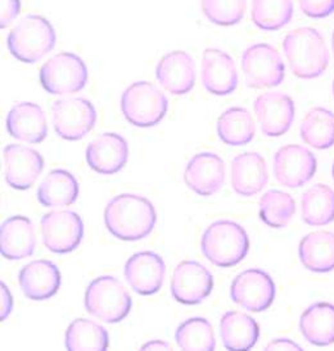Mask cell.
<instances>
[{
	"mask_svg": "<svg viewBox=\"0 0 334 351\" xmlns=\"http://www.w3.org/2000/svg\"><path fill=\"white\" fill-rule=\"evenodd\" d=\"M157 212L147 199L123 193L111 199L105 208V225L111 235L124 242H137L153 231Z\"/></svg>",
	"mask_w": 334,
	"mask_h": 351,
	"instance_id": "obj_1",
	"label": "cell"
},
{
	"mask_svg": "<svg viewBox=\"0 0 334 351\" xmlns=\"http://www.w3.org/2000/svg\"><path fill=\"white\" fill-rule=\"evenodd\" d=\"M283 53L291 72L306 80L321 76L331 62L325 40L313 27L291 30L283 40Z\"/></svg>",
	"mask_w": 334,
	"mask_h": 351,
	"instance_id": "obj_2",
	"label": "cell"
},
{
	"mask_svg": "<svg viewBox=\"0 0 334 351\" xmlns=\"http://www.w3.org/2000/svg\"><path fill=\"white\" fill-rule=\"evenodd\" d=\"M201 250L215 267L238 265L250 251V238L239 223L221 219L212 223L201 238Z\"/></svg>",
	"mask_w": 334,
	"mask_h": 351,
	"instance_id": "obj_3",
	"label": "cell"
},
{
	"mask_svg": "<svg viewBox=\"0 0 334 351\" xmlns=\"http://www.w3.org/2000/svg\"><path fill=\"white\" fill-rule=\"evenodd\" d=\"M56 33L50 21L40 14H29L10 32V53L23 63L34 64L53 51Z\"/></svg>",
	"mask_w": 334,
	"mask_h": 351,
	"instance_id": "obj_4",
	"label": "cell"
},
{
	"mask_svg": "<svg viewBox=\"0 0 334 351\" xmlns=\"http://www.w3.org/2000/svg\"><path fill=\"white\" fill-rule=\"evenodd\" d=\"M85 308L107 324H118L132 308V298L126 286L111 276L98 277L85 293Z\"/></svg>",
	"mask_w": 334,
	"mask_h": 351,
	"instance_id": "obj_5",
	"label": "cell"
},
{
	"mask_svg": "<svg viewBox=\"0 0 334 351\" xmlns=\"http://www.w3.org/2000/svg\"><path fill=\"white\" fill-rule=\"evenodd\" d=\"M121 112L134 127L157 125L169 110V99L154 84L134 82L121 95Z\"/></svg>",
	"mask_w": 334,
	"mask_h": 351,
	"instance_id": "obj_6",
	"label": "cell"
},
{
	"mask_svg": "<svg viewBox=\"0 0 334 351\" xmlns=\"http://www.w3.org/2000/svg\"><path fill=\"white\" fill-rule=\"evenodd\" d=\"M40 82L49 95H75L88 82V68L79 55L60 53L42 66Z\"/></svg>",
	"mask_w": 334,
	"mask_h": 351,
	"instance_id": "obj_7",
	"label": "cell"
},
{
	"mask_svg": "<svg viewBox=\"0 0 334 351\" xmlns=\"http://www.w3.org/2000/svg\"><path fill=\"white\" fill-rule=\"evenodd\" d=\"M241 69L248 88H273L285 80V63L282 56L267 43L250 46L241 56Z\"/></svg>",
	"mask_w": 334,
	"mask_h": 351,
	"instance_id": "obj_8",
	"label": "cell"
},
{
	"mask_svg": "<svg viewBox=\"0 0 334 351\" xmlns=\"http://www.w3.org/2000/svg\"><path fill=\"white\" fill-rule=\"evenodd\" d=\"M51 111L56 135L68 141L81 140L93 130L97 122L93 104L82 97L60 98L53 102Z\"/></svg>",
	"mask_w": 334,
	"mask_h": 351,
	"instance_id": "obj_9",
	"label": "cell"
},
{
	"mask_svg": "<svg viewBox=\"0 0 334 351\" xmlns=\"http://www.w3.org/2000/svg\"><path fill=\"white\" fill-rule=\"evenodd\" d=\"M40 231L45 247L53 254L75 251L84 238V222L72 210H53L42 217Z\"/></svg>",
	"mask_w": 334,
	"mask_h": 351,
	"instance_id": "obj_10",
	"label": "cell"
},
{
	"mask_svg": "<svg viewBox=\"0 0 334 351\" xmlns=\"http://www.w3.org/2000/svg\"><path fill=\"white\" fill-rule=\"evenodd\" d=\"M230 295L232 302L244 310L263 312L274 302L276 285L267 271L247 269L234 278Z\"/></svg>",
	"mask_w": 334,
	"mask_h": 351,
	"instance_id": "obj_11",
	"label": "cell"
},
{
	"mask_svg": "<svg viewBox=\"0 0 334 351\" xmlns=\"http://www.w3.org/2000/svg\"><path fill=\"white\" fill-rule=\"evenodd\" d=\"M213 286L212 273L199 261H182L173 271L171 294L180 304H200L212 294Z\"/></svg>",
	"mask_w": 334,
	"mask_h": 351,
	"instance_id": "obj_12",
	"label": "cell"
},
{
	"mask_svg": "<svg viewBox=\"0 0 334 351\" xmlns=\"http://www.w3.org/2000/svg\"><path fill=\"white\" fill-rule=\"evenodd\" d=\"M315 154L302 145H285L274 154L273 170L277 182L287 189H299L316 173Z\"/></svg>",
	"mask_w": 334,
	"mask_h": 351,
	"instance_id": "obj_13",
	"label": "cell"
},
{
	"mask_svg": "<svg viewBox=\"0 0 334 351\" xmlns=\"http://www.w3.org/2000/svg\"><path fill=\"white\" fill-rule=\"evenodd\" d=\"M254 110L261 132L267 137L285 135L294 122V101L290 95L281 92L259 95L254 101Z\"/></svg>",
	"mask_w": 334,
	"mask_h": 351,
	"instance_id": "obj_14",
	"label": "cell"
},
{
	"mask_svg": "<svg viewBox=\"0 0 334 351\" xmlns=\"http://www.w3.org/2000/svg\"><path fill=\"white\" fill-rule=\"evenodd\" d=\"M3 157L5 182L11 189L17 191L30 189L45 167L40 152L29 147L17 144L7 145L3 152Z\"/></svg>",
	"mask_w": 334,
	"mask_h": 351,
	"instance_id": "obj_15",
	"label": "cell"
},
{
	"mask_svg": "<svg viewBox=\"0 0 334 351\" xmlns=\"http://www.w3.org/2000/svg\"><path fill=\"white\" fill-rule=\"evenodd\" d=\"M201 82L214 95H231L238 88V71L234 59L218 49H206L201 60Z\"/></svg>",
	"mask_w": 334,
	"mask_h": 351,
	"instance_id": "obj_16",
	"label": "cell"
},
{
	"mask_svg": "<svg viewBox=\"0 0 334 351\" xmlns=\"http://www.w3.org/2000/svg\"><path fill=\"white\" fill-rule=\"evenodd\" d=\"M166 274L163 258L152 251H143L130 257L124 267L128 285L140 295H153L160 291Z\"/></svg>",
	"mask_w": 334,
	"mask_h": 351,
	"instance_id": "obj_17",
	"label": "cell"
},
{
	"mask_svg": "<svg viewBox=\"0 0 334 351\" xmlns=\"http://www.w3.org/2000/svg\"><path fill=\"white\" fill-rule=\"evenodd\" d=\"M224 160L209 152L192 157L184 170V182L188 189L200 196H212L222 189L225 183Z\"/></svg>",
	"mask_w": 334,
	"mask_h": 351,
	"instance_id": "obj_18",
	"label": "cell"
},
{
	"mask_svg": "<svg viewBox=\"0 0 334 351\" xmlns=\"http://www.w3.org/2000/svg\"><path fill=\"white\" fill-rule=\"evenodd\" d=\"M128 143L123 136L107 132L98 136L86 148V162L95 173L112 176L128 161Z\"/></svg>",
	"mask_w": 334,
	"mask_h": 351,
	"instance_id": "obj_19",
	"label": "cell"
},
{
	"mask_svg": "<svg viewBox=\"0 0 334 351\" xmlns=\"http://www.w3.org/2000/svg\"><path fill=\"white\" fill-rule=\"evenodd\" d=\"M160 86L174 95L189 93L196 82V66L186 51H171L163 55L156 68Z\"/></svg>",
	"mask_w": 334,
	"mask_h": 351,
	"instance_id": "obj_20",
	"label": "cell"
},
{
	"mask_svg": "<svg viewBox=\"0 0 334 351\" xmlns=\"http://www.w3.org/2000/svg\"><path fill=\"white\" fill-rule=\"evenodd\" d=\"M19 284L25 297L32 300H46L58 293L62 276L53 261L34 260L20 270Z\"/></svg>",
	"mask_w": 334,
	"mask_h": 351,
	"instance_id": "obj_21",
	"label": "cell"
},
{
	"mask_svg": "<svg viewBox=\"0 0 334 351\" xmlns=\"http://www.w3.org/2000/svg\"><path fill=\"white\" fill-rule=\"evenodd\" d=\"M7 131L16 140L40 144L47 136L46 114L33 102L16 104L7 115Z\"/></svg>",
	"mask_w": 334,
	"mask_h": 351,
	"instance_id": "obj_22",
	"label": "cell"
},
{
	"mask_svg": "<svg viewBox=\"0 0 334 351\" xmlns=\"http://www.w3.org/2000/svg\"><path fill=\"white\" fill-rule=\"evenodd\" d=\"M269 180L267 162L256 152L237 156L231 162V186L241 196H254L265 189Z\"/></svg>",
	"mask_w": 334,
	"mask_h": 351,
	"instance_id": "obj_23",
	"label": "cell"
},
{
	"mask_svg": "<svg viewBox=\"0 0 334 351\" xmlns=\"http://www.w3.org/2000/svg\"><path fill=\"white\" fill-rule=\"evenodd\" d=\"M36 250L33 222L24 216L10 217L0 228V252L8 260H23Z\"/></svg>",
	"mask_w": 334,
	"mask_h": 351,
	"instance_id": "obj_24",
	"label": "cell"
},
{
	"mask_svg": "<svg viewBox=\"0 0 334 351\" xmlns=\"http://www.w3.org/2000/svg\"><path fill=\"white\" fill-rule=\"evenodd\" d=\"M221 339L228 350H250L260 337V328L250 315L228 311L219 324Z\"/></svg>",
	"mask_w": 334,
	"mask_h": 351,
	"instance_id": "obj_25",
	"label": "cell"
},
{
	"mask_svg": "<svg viewBox=\"0 0 334 351\" xmlns=\"http://www.w3.org/2000/svg\"><path fill=\"white\" fill-rule=\"evenodd\" d=\"M299 328L303 337L315 346L334 343V304L319 302L308 307L300 316Z\"/></svg>",
	"mask_w": 334,
	"mask_h": 351,
	"instance_id": "obj_26",
	"label": "cell"
},
{
	"mask_svg": "<svg viewBox=\"0 0 334 351\" xmlns=\"http://www.w3.org/2000/svg\"><path fill=\"white\" fill-rule=\"evenodd\" d=\"M299 257L305 268L313 273L334 270V234L315 231L306 235L299 244Z\"/></svg>",
	"mask_w": 334,
	"mask_h": 351,
	"instance_id": "obj_27",
	"label": "cell"
},
{
	"mask_svg": "<svg viewBox=\"0 0 334 351\" xmlns=\"http://www.w3.org/2000/svg\"><path fill=\"white\" fill-rule=\"evenodd\" d=\"M38 202L46 208L72 205L79 197V183L67 170L50 171L37 191Z\"/></svg>",
	"mask_w": 334,
	"mask_h": 351,
	"instance_id": "obj_28",
	"label": "cell"
},
{
	"mask_svg": "<svg viewBox=\"0 0 334 351\" xmlns=\"http://www.w3.org/2000/svg\"><path fill=\"white\" fill-rule=\"evenodd\" d=\"M256 127L251 112L244 108H228L217 122V134L230 147H243L254 140Z\"/></svg>",
	"mask_w": 334,
	"mask_h": 351,
	"instance_id": "obj_29",
	"label": "cell"
},
{
	"mask_svg": "<svg viewBox=\"0 0 334 351\" xmlns=\"http://www.w3.org/2000/svg\"><path fill=\"white\" fill-rule=\"evenodd\" d=\"M300 137L312 148L325 150L334 145V112L324 108H311L300 124Z\"/></svg>",
	"mask_w": 334,
	"mask_h": 351,
	"instance_id": "obj_30",
	"label": "cell"
},
{
	"mask_svg": "<svg viewBox=\"0 0 334 351\" xmlns=\"http://www.w3.org/2000/svg\"><path fill=\"white\" fill-rule=\"evenodd\" d=\"M302 218L309 226H324L334 221V191L316 184L302 196Z\"/></svg>",
	"mask_w": 334,
	"mask_h": 351,
	"instance_id": "obj_31",
	"label": "cell"
},
{
	"mask_svg": "<svg viewBox=\"0 0 334 351\" xmlns=\"http://www.w3.org/2000/svg\"><path fill=\"white\" fill-rule=\"evenodd\" d=\"M66 348L69 351H105L108 333L102 325L88 319H76L66 332Z\"/></svg>",
	"mask_w": 334,
	"mask_h": 351,
	"instance_id": "obj_32",
	"label": "cell"
},
{
	"mask_svg": "<svg viewBox=\"0 0 334 351\" xmlns=\"http://www.w3.org/2000/svg\"><path fill=\"white\" fill-rule=\"evenodd\" d=\"M293 14V0H252V21L261 30H280L291 21Z\"/></svg>",
	"mask_w": 334,
	"mask_h": 351,
	"instance_id": "obj_33",
	"label": "cell"
},
{
	"mask_svg": "<svg viewBox=\"0 0 334 351\" xmlns=\"http://www.w3.org/2000/svg\"><path fill=\"white\" fill-rule=\"evenodd\" d=\"M260 218L273 229L286 228L294 217L296 205L291 195L270 189L260 199Z\"/></svg>",
	"mask_w": 334,
	"mask_h": 351,
	"instance_id": "obj_34",
	"label": "cell"
},
{
	"mask_svg": "<svg viewBox=\"0 0 334 351\" xmlns=\"http://www.w3.org/2000/svg\"><path fill=\"white\" fill-rule=\"evenodd\" d=\"M175 341L184 351H213L215 349L213 326L204 317H192L183 322L175 332Z\"/></svg>",
	"mask_w": 334,
	"mask_h": 351,
	"instance_id": "obj_35",
	"label": "cell"
},
{
	"mask_svg": "<svg viewBox=\"0 0 334 351\" xmlns=\"http://www.w3.org/2000/svg\"><path fill=\"white\" fill-rule=\"evenodd\" d=\"M247 8V0H201V11L205 17L219 27L239 24Z\"/></svg>",
	"mask_w": 334,
	"mask_h": 351,
	"instance_id": "obj_36",
	"label": "cell"
},
{
	"mask_svg": "<svg viewBox=\"0 0 334 351\" xmlns=\"http://www.w3.org/2000/svg\"><path fill=\"white\" fill-rule=\"evenodd\" d=\"M302 12L312 19H324L334 12V0H298Z\"/></svg>",
	"mask_w": 334,
	"mask_h": 351,
	"instance_id": "obj_37",
	"label": "cell"
},
{
	"mask_svg": "<svg viewBox=\"0 0 334 351\" xmlns=\"http://www.w3.org/2000/svg\"><path fill=\"white\" fill-rule=\"evenodd\" d=\"M1 12H0V27L5 29L20 14L21 3L20 0H0Z\"/></svg>",
	"mask_w": 334,
	"mask_h": 351,
	"instance_id": "obj_38",
	"label": "cell"
},
{
	"mask_svg": "<svg viewBox=\"0 0 334 351\" xmlns=\"http://www.w3.org/2000/svg\"><path fill=\"white\" fill-rule=\"evenodd\" d=\"M267 351L276 350H302V348L299 345H296L294 341L287 339V338H278V339H273L267 343Z\"/></svg>",
	"mask_w": 334,
	"mask_h": 351,
	"instance_id": "obj_39",
	"label": "cell"
},
{
	"mask_svg": "<svg viewBox=\"0 0 334 351\" xmlns=\"http://www.w3.org/2000/svg\"><path fill=\"white\" fill-rule=\"evenodd\" d=\"M1 299H3V304H1V320H5L14 308V298L11 295L7 285L1 282Z\"/></svg>",
	"mask_w": 334,
	"mask_h": 351,
	"instance_id": "obj_40",
	"label": "cell"
},
{
	"mask_svg": "<svg viewBox=\"0 0 334 351\" xmlns=\"http://www.w3.org/2000/svg\"><path fill=\"white\" fill-rule=\"evenodd\" d=\"M141 350H171V346L169 342L160 341V339H154V341H149L147 342Z\"/></svg>",
	"mask_w": 334,
	"mask_h": 351,
	"instance_id": "obj_41",
	"label": "cell"
},
{
	"mask_svg": "<svg viewBox=\"0 0 334 351\" xmlns=\"http://www.w3.org/2000/svg\"><path fill=\"white\" fill-rule=\"evenodd\" d=\"M332 49H333V54H334V32H333V36H332Z\"/></svg>",
	"mask_w": 334,
	"mask_h": 351,
	"instance_id": "obj_42",
	"label": "cell"
},
{
	"mask_svg": "<svg viewBox=\"0 0 334 351\" xmlns=\"http://www.w3.org/2000/svg\"><path fill=\"white\" fill-rule=\"evenodd\" d=\"M332 174H333V179H334V163H333V167H332Z\"/></svg>",
	"mask_w": 334,
	"mask_h": 351,
	"instance_id": "obj_43",
	"label": "cell"
},
{
	"mask_svg": "<svg viewBox=\"0 0 334 351\" xmlns=\"http://www.w3.org/2000/svg\"><path fill=\"white\" fill-rule=\"evenodd\" d=\"M333 95H334V82H333Z\"/></svg>",
	"mask_w": 334,
	"mask_h": 351,
	"instance_id": "obj_44",
	"label": "cell"
}]
</instances>
